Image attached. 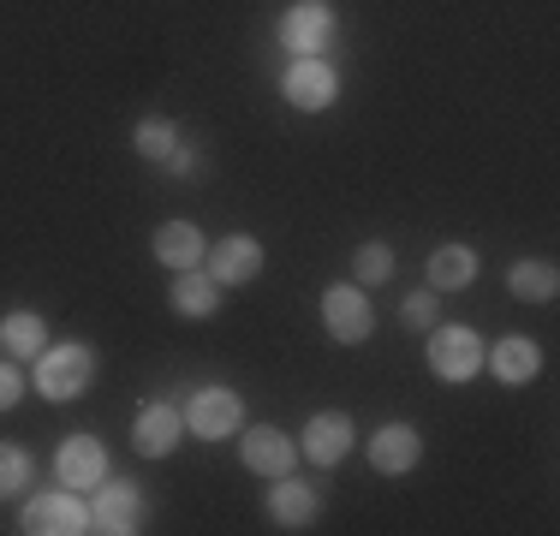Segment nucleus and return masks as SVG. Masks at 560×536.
Instances as JSON below:
<instances>
[{"label": "nucleus", "mask_w": 560, "mask_h": 536, "mask_svg": "<svg viewBox=\"0 0 560 536\" xmlns=\"http://www.w3.org/2000/svg\"><path fill=\"white\" fill-rule=\"evenodd\" d=\"M90 382H96V352H90V346H43V352H36L31 387L43 399L66 406V399H78Z\"/></svg>", "instance_id": "1"}, {"label": "nucleus", "mask_w": 560, "mask_h": 536, "mask_svg": "<svg viewBox=\"0 0 560 536\" xmlns=\"http://www.w3.org/2000/svg\"><path fill=\"white\" fill-rule=\"evenodd\" d=\"M280 96H287V107H299V114H323V107L340 102V72L323 54H299L287 66V78H280Z\"/></svg>", "instance_id": "2"}, {"label": "nucleus", "mask_w": 560, "mask_h": 536, "mask_svg": "<svg viewBox=\"0 0 560 536\" xmlns=\"http://www.w3.org/2000/svg\"><path fill=\"white\" fill-rule=\"evenodd\" d=\"M335 36H340V19L328 0H292L280 12V48H292V54H323V48H335Z\"/></svg>", "instance_id": "3"}, {"label": "nucleus", "mask_w": 560, "mask_h": 536, "mask_svg": "<svg viewBox=\"0 0 560 536\" xmlns=\"http://www.w3.org/2000/svg\"><path fill=\"white\" fill-rule=\"evenodd\" d=\"M24 531L31 536H84L90 531V506L78 501V489L31 494V501H24Z\"/></svg>", "instance_id": "4"}, {"label": "nucleus", "mask_w": 560, "mask_h": 536, "mask_svg": "<svg viewBox=\"0 0 560 536\" xmlns=\"http://www.w3.org/2000/svg\"><path fill=\"white\" fill-rule=\"evenodd\" d=\"M238 423H245V399L233 387H197L191 406H185V429L197 441H226Z\"/></svg>", "instance_id": "5"}, {"label": "nucleus", "mask_w": 560, "mask_h": 536, "mask_svg": "<svg viewBox=\"0 0 560 536\" xmlns=\"http://www.w3.org/2000/svg\"><path fill=\"white\" fill-rule=\"evenodd\" d=\"M430 370L442 375V382H471L477 370H483V340H477V328H435L430 334Z\"/></svg>", "instance_id": "6"}, {"label": "nucleus", "mask_w": 560, "mask_h": 536, "mask_svg": "<svg viewBox=\"0 0 560 536\" xmlns=\"http://www.w3.org/2000/svg\"><path fill=\"white\" fill-rule=\"evenodd\" d=\"M323 328L340 346H364L370 328H376V311H370V299L358 287H328L323 292Z\"/></svg>", "instance_id": "7"}, {"label": "nucleus", "mask_w": 560, "mask_h": 536, "mask_svg": "<svg viewBox=\"0 0 560 536\" xmlns=\"http://www.w3.org/2000/svg\"><path fill=\"white\" fill-rule=\"evenodd\" d=\"M179 441H185V411L167 406V399H150V406L138 411V423H131V447H138L143 459H167Z\"/></svg>", "instance_id": "8"}, {"label": "nucleus", "mask_w": 560, "mask_h": 536, "mask_svg": "<svg viewBox=\"0 0 560 536\" xmlns=\"http://www.w3.org/2000/svg\"><path fill=\"white\" fill-rule=\"evenodd\" d=\"M90 531H102V536H131V531H143V494L131 489V482H96Z\"/></svg>", "instance_id": "9"}, {"label": "nucleus", "mask_w": 560, "mask_h": 536, "mask_svg": "<svg viewBox=\"0 0 560 536\" xmlns=\"http://www.w3.org/2000/svg\"><path fill=\"white\" fill-rule=\"evenodd\" d=\"M55 471H60L66 489L90 494L102 477H108V447H102L96 435H66V441H60V453H55Z\"/></svg>", "instance_id": "10"}, {"label": "nucleus", "mask_w": 560, "mask_h": 536, "mask_svg": "<svg viewBox=\"0 0 560 536\" xmlns=\"http://www.w3.org/2000/svg\"><path fill=\"white\" fill-rule=\"evenodd\" d=\"M203 263H209V275H215L221 287H250V280L262 275V245L250 233H226Z\"/></svg>", "instance_id": "11"}, {"label": "nucleus", "mask_w": 560, "mask_h": 536, "mask_svg": "<svg viewBox=\"0 0 560 536\" xmlns=\"http://www.w3.org/2000/svg\"><path fill=\"white\" fill-rule=\"evenodd\" d=\"M483 364L495 370L501 387H525V382H537L542 352H537V340H525V334H506V340L483 346Z\"/></svg>", "instance_id": "12"}, {"label": "nucleus", "mask_w": 560, "mask_h": 536, "mask_svg": "<svg viewBox=\"0 0 560 536\" xmlns=\"http://www.w3.org/2000/svg\"><path fill=\"white\" fill-rule=\"evenodd\" d=\"M418 459H423V441L411 423H382L376 435H370V465H376L382 477H406Z\"/></svg>", "instance_id": "13"}, {"label": "nucleus", "mask_w": 560, "mask_h": 536, "mask_svg": "<svg viewBox=\"0 0 560 536\" xmlns=\"http://www.w3.org/2000/svg\"><path fill=\"white\" fill-rule=\"evenodd\" d=\"M352 453V418L346 411H316L304 423V459L311 465H340Z\"/></svg>", "instance_id": "14"}, {"label": "nucleus", "mask_w": 560, "mask_h": 536, "mask_svg": "<svg viewBox=\"0 0 560 536\" xmlns=\"http://www.w3.org/2000/svg\"><path fill=\"white\" fill-rule=\"evenodd\" d=\"M150 250H155V263L173 268V275H179V268H203V257H209L197 221H162V226H155V238H150Z\"/></svg>", "instance_id": "15"}, {"label": "nucleus", "mask_w": 560, "mask_h": 536, "mask_svg": "<svg viewBox=\"0 0 560 536\" xmlns=\"http://www.w3.org/2000/svg\"><path fill=\"white\" fill-rule=\"evenodd\" d=\"M221 280L209 275V268H179V280L167 287V304L179 316H191V322H203V316H215L221 311Z\"/></svg>", "instance_id": "16"}, {"label": "nucleus", "mask_w": 560, "mask_h": 536, "mask_svg": "<svg viewBox=\"0 0 560 536\" xmlns=\"http://www.w3.org/2000/svg\"><path fill=\"white\" fill-rule=\"evenodd\" d=\"M316 506H323V501H316V489H311V482H304V477H275L269 482V518H275V525H287V531H304V525H311V518H316Z\"/></svg>", "instance_id": "17"}, {"label": "nucleus", "mask_w": 560, "mask_h": 536, "mask_svg": "<svg viewBox=\"0 0 560 536\" xmlns=\"http://www.w3.org/2000/svg\"><path fill=\"white\" fill-rule=\"evenodd\" d=\"M245 465L257 477H287L292 465H299V447L287 441V429H245Z\"/></svg>", "instance_id": "18"}, {"label": "nucleus", "mask_w": 560, "mask_h": 536, "mask_svg": "<svg viewBox=\"0 0 560 536\" xmlns=\"http://www.w3.org/2000/svg\"><path fill=\"white\" fill-rule=\"evenodd\" d=\"M477 280V250L471 245H442L430 257V292H459Z\"/></svg>", "instance_id": "19"}, {"label": "nucleus", "mask_w": 560, "mask_h": 536, "mask_svg": "<svg viewBox=\"0 0 560 536\" xmlns=\"http://www.w3.org/2000/svg\"><path fill=\"white\" fill-rule=\"evenodd\" d=\"M0 346H7L12 358H36L48 346V322L36 311H7L0 316Z\"/></svg>", "instance_id": "20"}, {"label": "nucleus", "mask_w": 560, "mask_h": 536, "mask_svg": "<svg viewBox=\"0 0 560 536\" xmlns=\"http://www.w3.org/2000/svg\"><path fill=\"white\" fill-rule=\"evenodd\" d=\"M506 287H513V299L549 304L555 287H560V275H555V263H513V268H506Z\"/></svg>", "instance_id": "21"}, {"label": "nucleus", "mask_w": 560, "mask_h": 536, "mask_svg": "<svg viewBox=\"0 0 560 536\" xmlns=\"http://www.w3.org/2000/svg\"><path fill=\"white\" fill-rule=\"evenodd\" d=\"M131 143H138L143 161H155V167H162V161L179 150V126L162 119V114H150V119H138V126H131Z\"/></svg>", "instance_id": "22"}, {"label": "nucleus", "mask_w": 560, "mask_h": 536, "mask_svg": "<svg viewBox=\"0 0 560 536\" xmlns=\"http://www.w3.org/2000/svg\"><path fill=\"white\" fill-rule=\"evenodd\" d=\"M352 275H358V287H388L394 280V250L388 245H358L352 250Z\"/></svg>", "instance_id": "23"}, {"label": "nucleus", "mask_w": 560, "mask_h": 536, "mask_svg": "<svg viewBox=\"0 0 560 536\" xmlns=\"http://www.w3.org/2000/svg\"><path fill=\"white\" fill-rule=\"evenodd\" d=\"M24 482H31V453L12 447V441H0V501H7V494H19Z\"/></svg>", "instance_id": "24"}, {"label": "nucleus", "mask_w": 560, "mask_h": 536, "mask_svg": "<svg viewBox=\"0 0 560 536\" xmlns=\"http://www.w3.org/2000/svg\"><path fill=\"white\" fill-rule=\"evenodd\" d=\"M399 322H406V328H435V292L430 287H423V292H411V299L406 304H399Z\"/></svg>", "instance_id": "25"}, {"label": "nucleus", "mask_w": 560, "mask_h": 536, "mask_svg": "<svg viewBox=\"0 0 560 536\" xmlns=\"http://www.w3.org/2000/svg\"><path fill=\"white\" fill-rule=\"evenodd\" d=\"M162 167L173 173V179H191V173H203V155H197V150H191V143H185V138H179V150H173V155L162 161Z\"/></svg>", "instance_id": "26"}, {"label": "nucleus", "mask_w": 560, "mask_h": 536, "mask_svg": "<svg viewBox=\"0 0 560 536\" xmlns=\"http://www.w3.org/2000/svg\"><path fill=\"white\" fill-rule=\"evenodd\" d=\"M19 399H24V375L12 370L7 358H0V411H12V406H19Z\"/></svg>", "instance_id": "27"}]
</instances>
